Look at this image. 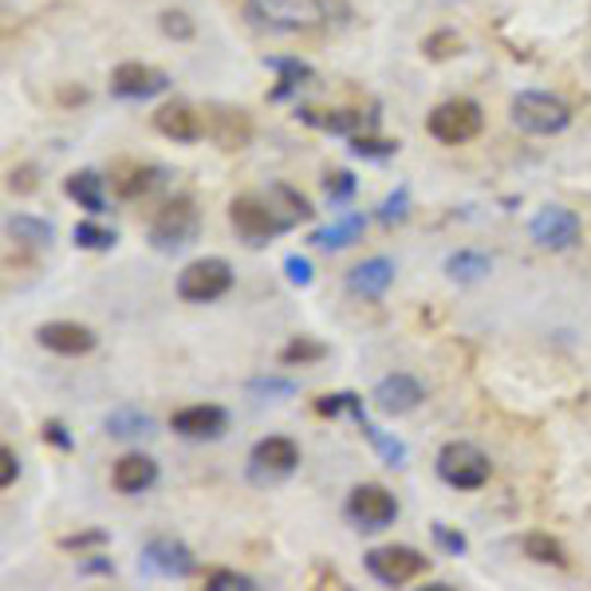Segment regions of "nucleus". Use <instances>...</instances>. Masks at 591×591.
<instances>
[{
    "instance_id": "1",
    "label": "nucleus",
    "mask_w": 591,
    "mask_h": 591,
    "mask_svg": "<svg viewBox=\"0 0 591 591\" xmlns=\"http://www.w3.org/2000/svg\"><path fill=\"white\" fill-rule=\"evenodd\" d=\"M336 9L339 0H244V20L264 32H300L328 24Z\"/></svg>"
},
{
    "instance_id": "2",
    "label": "nucleus",
    "mask_w": 591,
    "mask_h": 591,
    "mask_svg": "<svg viewBox=\"0 0 591 591\" xmlns=\"http://www.w3.org/2000/svg\"><path fill=\"white\" fill-rule=\"evenodd\" d=\"M197 229H201V214H197L194 197H169L166 206L154 214L151 229H146V241L158 253H178V249L194 244Z\"/></svg>"
},
{
    "instance_id": "3",
    "label": "nucleus",
    "mask_w": 591,
    "mask_h": 591,
    "mask_svg": "<svg viewBox=\"0 0 591 591\" xmlns=\"http://www.w3.org/2000/svg\"><path fill=\"white\" fill-rule=\"evenodd\" d=\"M513 114V127L525 134H536V139H545V134H560L568 131V122H572V111L563 99L548 91H521L508 107Z\"/></svg>"
},
{
    "instance_id": "4",
    "label": "nucleus",
    "mask_w": 591,
    "mask_h": 591,
    "mask_svg": "<svg viewBox=\"0 0 591 591\" xmlns=\"http://www.w3.org/2000/svg\"><path fill=\"white\" fill-rule=\"evenodd\" d=\"M229 226L237 229V237H241L244 244H253V249H261V244H269L273 237L288 233L284 229V221L276 217L273 201L264 194H241L229 201Z\"/></svg>"
},
{
    "instance_id": "5",
    "label": "nucleus",
    "mask_w": 591,
    "mask_h": 591,
    "mask_svg": "<svg viewBox=\"0 0 591 591\" xmlns=\"http://www.w3.org/2000/svg\"><path fill=\"white\" fill-rule=\"evenodd\" d=\"M481 127H485V111L473 99H446L426 119V131L438 142H446V146H461V142L478 139Z\"/></svg>"
},
{
    "instance_id": "6",
    "label": "nucleus",
    "mask_w": 591,
    "mask_h": 591,
    "mask_svg": "<svg viewBox=\"0 0 591 591\" xmlns=\"http://www.w3.org/2000/svg\"><path fill=\"white\" fill-rule=\"evenodd\" d=\"M493 473V461L473 441H446L438 450V478L450 489H481Z\"/></svg>"
},
{
    "instance_id": "7",
    "label": "nucleus",
    "mask_w": 591,
    "mask_h": 591,
    "mask_svg": "<svg viewBox=\"0 0 591 591\" xmlns=\"http://www.w3.org/2000/svg\"><path fill=\"white\" fill-rule=\"evenodd\" d=\"M233 288V269L221 256H201L178 273V296L186 304H214Z\"/></svg>"
},
{
    "instance_id": "8",
    "label": "nucleus",
    "mask_w": 591,
    "mask_h": 591,
    "mask_svg": "<svg viewBox=\"0 0 591 591\" xmlns=\"http://www.w3.org/2000/svg\"><path fill=\"white\" fill-rule=\"evenodd\" d=\"M426 563H430V556H423L411 545H383L366 552V572L386 588H403V583L418 580L426 572Z\"/></svg>"
},
{
    "instance_id": "9",
    "label": "nucleus",
    "mask_w": 591,
    "mask_h": 591,
    "mask_svg": "<svg viewBox=\"0 0 591 591\" xmlns=\"http://www.w3.org/2000/svg\"><path fill=\"white\" fill-rule=\"evenodd\" d=\"M398 516V501H394L391 489L366 481V485H355L348 497V521L363 533H383V528L394 525Z\"/></svg>"
},
{
    "instance_id": "10",
    "label": "nucleus",
    "mask_w": 591,
    "mask_h": 591,
    "mask_svg": "<svg viewBox=\"0 0 591 591\" xmlns=\"http://www.w3.org/2000/svg\"><path fill=\"white\" fill-rule=\"evenodd\" d=\"M300 466V446L292 438H261L249 453V478L261 485H276Z\"/></svg>"
},
{
    "instance_id": "11",
    "label": "nucleus",
    "mask_w": 591,
    "mask_h": 591,
    "mask_svg": "<svg viewBox=\"0 0 591 591\" xmlns=\"http://www.w3.org/2000/svg\"><path fill=\"white\" fill-rule=\"evenodd\" d=\"M142 568L166 576V580H186V576L197 572V556L178 536H154L142 548Z\"/></svg>"
},
{
    "instance_id": "12",
    "label": "nucleus",
    "mask_w": 591,
    "mask_h": 591,
    "mask_svg": "<svg viewBox=\"0 0 591 591\" xmlns=\"http://www.w3.org/2000/svg\"><path fill=\"white\" fill-rule=\"evenodd\" d=\"M169 91V76L166 72H158V67L151 64H119L111 72V95L114 99H134V103H142V99H154V95Z\"/></svg>"
},
{
    "instance_id": "13",
    "label": "nucleus",
    "mask_w": 591,
    "mask_h": 591,
    "mask_svg": "<svg viewBox=\"0 0 591 591\" xmlns=\"http://www.w3.org/2000/svg\"><path fill=\"white\" fill-rule=\"evenodd\" d=\"M533 241L540 249H552V253H563V249H572L580 241V217L572 209L563 206H548L533 217Z\"/></svg>"
},
{
    "instance_id": "14",
    "label": "nucleus",
    "mask_w": 591,
    "mask_h": 591,
    "mask_svg": "<svg viewBox=\"0 0 591 591\" xmlns=\"http://www.w3.org/2000/svg\"><path fill=\"white\" fill-rule=\"evenodd\" d=\"M169 426H174V434H182V438H189V441H217L229 430V414L214 403H201V406L178 411L169 418Z\"/></svg>"
},
{
    "instance_id": "15",
    "label": "nucleus",
    "mask_w": 591,
    "mask_h": 591,
    "mask_svg": "<svg viewBox=\"0 0 591 591\" xmlns=\"http://www.w3.org/2000/svg\"><path fill=\"white\" fill-rule=\"evenodd\" d=\"M423 398H426V391H423V383L418 379H411V375H386V379H379V386L371 391V403L379 406L383 414H411V411H418L423 406Z\"/></svg>"
},
{
    "instance_id": "16",
    "label": "nucleus",
    "mask_w": 591,
    "mask_h": 591,
    "mask_svg": "<svg viewBox=\"0 0 591 591\" xmlns=\"http://www.w3.org/2000/svg\"><path fill=\"white\" fill-rule=\"evenodd\" d=\"M40 348L56 351V355H87L95 351V331L84 324H72V319H56V324H44L36 331Z\"/></svg>"
},
{
    "instance_id": "17",
    "label": "nucleus",
    "mask_w": 591,
    "mask_h": 591,
    "mask_svg": "<svg viewBox=\"0 0 591 591\" xmlns=\"http://www.w3.org/2000/svg\"><path fill=\"white\" fill-rule=\"evenodd\" d=\"M154 481H158V461L146 458V453H122L111 470V485L119 489V493H127V497L146 493Z\"/></svg>"
},
{
    "instance_id": "18",
    "label": "nucleus",
    "mask_w": 591,
    "mask_h": 591,
    "mask_svg": "<svg viewBox=\"0 0 591 591\" xmlns=\"http://www.w3.org/2000/svg\"><path fill=\"white\" fill-rule=\"evenodd\" d=\"M206 131L214 134L221 151H244L249 139H253V122H249L244 111H237V107H214Z\"/></svg>"
},
{
    "instance_id": "19",
    "label": "nucleus",
    "mask_w": 591,
    "mask_h": 591,
    "mask_svg": "<svg viewBox=\"0 0 591 591\" xmlns=\"http://www.w3.org/2000/svg\"><path fill=\"white\" fill-rule=\"evenodd\" d=\"M391 284H394V264L386 256H371V261L355 264L348 273V292L351 296H363V300H379Z\"/></svg>"
},
{
    "instance_id": "20",
    "label": "nucleus",
    "mask_w": 591,
    "mask_h": 591,
    "mask_svg": "<svg viewBox=\"0 0 591 591\" xmlns=\"http://www.w3.org/2000/svg\"><path fill=\"white\" fill-rule=\"evenodd\" d=\"M300 122L316 127V131H328V134H363L366 127H375V114H363V111H316V107H300Z\"/></svg>"
},
{
    "instance_id": "21",
    "label": "nucleus",
    "mask_w": 591,
    "mask_h": 591,
    "mask_svg": "<svg viewBox=\"0 0 591 591\" xmlns=\"http://www.w3.org/2000/svg\"><path fill=\"white\" fill-rule=\"evenodd\" d=\"M154 127H158V134H166L174 142H197L206 134V122L189 103H166L154 114Z\"/></svg>"
},
{
    "instance_id": "22",
    "label": "nucleus",
    "mask_w": 591,
    "mask_h": 591,
    "mask_svg": "<svg viewBox=\"0 0 591 591\" xmlns=\"http://www.w3.org/2000/svg\"><path fill=\"white\" fill-rule=\"evenodd\" d=\"M348 414H351V418H355V426L366 434V441L375 446L379 458H383L386 466H403V461H406V446H403V441H398V438H391V434H383L375 423H371V418H366V414H363V403H359V394H351Z\"/></svg>"
},
{
    "instance_id": "23",
    "label": "nucleus",
    "mask_w": 591,
    "mask_h": 591,
    "mask_svg": "<svg viewBox=\"0 0 591 591\" xmlns=\"http://www.w3.org/2000/svg\"><path fill=\"white\" fill-rule=\"evenodd\" d=\"M64 189L72 201H79V206L87 209V214H95V217L107 214V186L99 169H76V174L64 182Z\"/></svg>"
},
{
    "instance_id": "24",
    "label": "nucleus",
    "mask_w": 591,
    "mask_h": 591,
    "mask_svg": "<svg viewBox=\"0 0 591 591\" xmlns=\"http://www.w3.org/2000/svg\"><path fill=\"white\" fill-rule=\"evenodd\" d=\"M366 229V217L363 214H348V217H339V221H331V226L316 229L311 233V244L316 249H328V253H336V249H348V244H355L359 237H363Z\"/></svg>"
},
{
    "instance_id": "25",
    "label": "nucleus",
    "mask_w": 591,
    "mask_h": 591,
    "mask_svg": "<svg viewBox=\"0 0 591 591\" xmlns=\"http://www.w3.org/2000/svg\"><path fill=\"white\" fill-rule=\"evenodd\" d=\"M269 201H273L276 217L284 221V229H296L300 221H308L316 209H311V201L300 194V189H292V186H269Z\"/></svg>"
},
{
    "instance_id": "26",
    "label": "nucleus",
    "mask_w": 591,
    "mask_h": 591,
    "mask_svg": "<svg viewBox=\"0 0 591 591\" xmlns=\"http://www.w3.org/2000/svg\"><path fill=\"white\" fill-rule=\"evenodd\" d=\"M264 64L273 67L276 76H281V84H276V91H273V103H281V99H288L292 91H300L304 84H311V72L304 59H296V56H284V59H264Z\"/></svg>"
},
{
    "instance_id": "27",
    "label": "nucleus",
    "mask_w": 591,
    "mask_h": 591,
    "mask_svg": "<svg viewBox=\"0 0 591 591\" xmlns=\"http://www.w3.org/2000/svg\"><path fill=\"white\" fill-rule=\"evenodd\" d=\"M493 269V261H489L485 253H478V249H458V253L446 256V276L458 284H470V281H481V276Z\"/></svg>"
},
{
    "instance_id": "28",
    "label": "nucleus",
    "mask_w": 591,
    "mask_h": 591,
    "mask_svg": "<svg viewBox=\"0 0 591 591\" xmlns=\"http://www.w3.org/2000/svg\"><path fill=\"white\" fill-rule=\"evenodd\" d=\"M107 434L111 438H146V434H154V418L134 411V406H122V411L107 414Z\"/></svg>"
},
{
    "instance_id": "29",
    "label": "nucleus",
    "mask_w": 591,
    "mask_h": 591,
    "mask_svg": "<svg viewBox=\"0 0 591 591\" xmlns=\"http://www.w3.org/2000/svg\"><path fill=\"white\" fill-rule=\"evenodd\" d=\"M9 237H17L20 244H32V249H44V244L56 241V229H52V221L17 214V217H9Z\"/></svg>"
},
{
    "instance_id": "30",
    "label": "nucleus",
    "mask_w": 591,
    "mask_h": 591,
    "mask_svg": "<svg viewBox=\"0 0 591 591\" xmlns=\"http://www.w3.org/2000/svg\"><path fill=\"white\" fill-rule=\"evenodd\" d=\"M521 548H525V556H528V560H536V563H552V568H563V563H568L563 545L548 533H528L525 540H521Z\"/></svg>"
},
{
    "instance_id": "31",
    "label": "nucleus",
    "mask_w": 591,
    "mask_h": 591,
    "mask_svg": "<svg viewBox=\"0 0 591 591\" xmlns=\"http://www.w3.org/2000/svg\"><path fill=\"white\" fill-rule=\"evenodd\" d=\"M351 154L355 158H366V162H383V158H394L398 154V142L394 139H375V134H351Z\"/></svg>"
},
{
    "instance_id": "32",
    "label": "nucleus",
    "mask_w": 591,
    "mask_h": 591,
    "mask_svg": "<svg viewBox=\"0 0 591 591\" xmlns=\"http://www.w3.org/2000/svg\"><path fill=\"white\" fill-rule=\"evenodd\" d=\"M72 241L79 244V249H87V253H103V249H114V229H103L95 226V221H79L76 229H72Z\"/></svg>"
},
{
    "instance_id": "33",
    "label": "nucleus",
    "mask_w": 591,
    "mask_h": 591,
    "mask_svg": "<svg viewBox=\"0 0 591 591\" xmlns=\"http://www.w3.org/2000/svg\"><path fill=\"white\" fill-rule=\"evenodd\" d=\"M328 355V348L324 343H316V339H292L288 348L281 351V363L284 366H308V363H316V359H324Z\"/></svg>"
},
{
    "instance_id": "34",
    "label": "nucleus",
    "mask_w": 591,
    "mask_h": 591,
    "mask_svg": "<svg viewBox=\"0 0 591 591\" xmlns=\"http://www.w3.org/2000/svg\"><path fill=\"white\" fill-rule=\"evenodd\" d=\"M166 182V169L162 166H146V169H134L131 182H119V194L122 197H139V194H151Z\"/></svg>"
},
{
    "instance_id": "35",
    "label": "nucleus",
    "mask_w": 591,
    "mask_h": 591,
    "mask_svg": "<svg viewBox=\"0 0 591 591\" xmlns=\"http://www.w3.org/2000/svg\"><path fill=\"white\" fill-rule=\"evenodd\" d=\"M324 197H328L331 206H348L351 197H355V174L351 169H336L324 178Z\"/></svg>"
},
{
    "instance_id": "36",
    "label": "nucleus",
    "mask_w": 591,
    "mask_h": 591,
    "mask_svg": "<svg viewBox=\"0 0 591 591\" xmlns=\"http://www.w3.org/2000/svg\"><path fill=\"white\" fill-rule=\"evenodd\" d=\"M406 214H411V189L398 186L383 206H379V221H383V226H398V221H406Z\"/></svg>"
},
{
    "instance_id": "37",
    "label": "nucleus",
    "mask_w": 591,
    "mask_h": 591,
    "mask_svg": "<svg viewBox=\"0 0 591 591\" xmlns=\"http://www.w3.org/2000/svg\"><path fill=\"white\" fill-rule=\"evenodd\" d=\"M206 588H209V591H256V583L249 580V576H241V572H229V568H217V572H209Z\"/></svg>"
},
{
    "instance_id": "38",
    "label": "nucleus",
    "mask_w": 591,
    "mask_h": 591,
    "mask_svg": "<svg viewBox=\"0 0 591 591\" xmlns=\"http://www.w3.org/2000/svg\"><path fill=\"white\" fill-rule=\"evenodd\" d=\"M423 52L430 59H450V56H458V52H461V40L453 36V32H434V36L423 40Z\"/></svg>"
},
{
    "instance_id": "39",
    "label": "nucleus",
    "mask_w": 591,
    "mask_h": 591,
    "mask_svg": "<svg viewBox=\"0 0 591 591\" xmlns=\"http://www.w3.org/2000/svg\"><path fill=\"white\" fill-rule=\"evenodd\" d=\"M162 32H166L169 40H194L197 36V24L186 17V12H162Z\"/></svg>"
},
{
    "instance_id": "40",
    "label": "nucleus",
    "mask_w": 591,
    "mask_h": 591,
    "mask_svg": "<svg viewBox=\"0 0 591 591\" xmlns=\"http://www.w3.org/2000/svg\"><path fill=\"white\" fill-rule=\"evenodd\" d=\"M107 540H111V536H107L103 528H91V533L64 536V540H59V548H64V552H79V556H84L87 548H103Z\"/></svg>"
},
{
    "instance_id": "41",
    "label": "nucleus",
    "mask_w": 591,
    "mask_h": 591,
    "mask_svg": "<svg viewBox=\"0 0 591 591\" xmlns=\"http://www.w3.org/2000/svg\"><path fill=\"white\" fill-rule=\"evenodd\" d=\"M434 533V545L441 548V552H450V556H466V548H470V540L461 533H453V528H446V525H434L430 528Z\"/></svg>"
},
{
    "instance_id": "42",
    "label": "nucleus",
    "mask_w": 591,
    "mask_h": 591,
    "mask_svg": "<svg viewBox=\"0 0 591 591\" xmlns=\"http://www.w3.org/2000/svg\"><path fill=\"white\" fill-rule=\"evenodd\" d=\"M249 394H269V398H288V394H296V383H292V379H253V383H249Z\"/></svg>"
},
{
    "instance_id": "43",
    "label": "nucleus",
    "mask_w": 591,
    "mask_h": 591,
    "mask_svg": "<svg viewBox=\"0 0 591 591\" xmlns=\"http://www.w3.org/2000/svg\"><path fill=\"white\" fill-rule=\"evenodd\" d=\"M284 273H288V281L296 284V288H308L311 284V264H308V256H284Z\"/></svg>"
},
{
    "instance_id": "44",
    "label": "nucleus",
    "mask_w": 591,
    "mask_h": 591,
    "mask_svg": "<svg viewBox=\"0 0 591 591\" xmlns=\"http://www.w3.org/2000/svg\"><path fill=\"white\" fill-rule=\"evenodd\" d=\"M0 461H4V466H0V485L9 489L12 481L20 478V458H17V453L9 450V446H4V450H0Z\"/></svg>"
},
{
    "instance_id": "45",
    "label": "nucleus",
    "mask_w": 591,
    "mask_h": 591,
    "mask_svg": "<svg viewBox=\"0 0 591 591\" xmlns=\"http://www.w3.org/2000/svg\"><path fill=\"white\" fill-rule=\"evenodd\" d=\"M79 576H114L111 556H91V560L79 563Z\"/></svg>"
},
{
    "instance_id": "46",
    "label": "nucleus",
    "mask_w": 591,
    "mask_h": 591,
    "mask_svg": "<svg viewBox=\"0 0 591 591\" xmlns=\"http://www.w3.org/2000/svg\"><path fill=\"white\" fill-rule=\"evenodd\" d=\"M44 441H52V446H59V450H72V438H67L64 423H44Z\"/></svg>"
},
{
    "instance_id": "47",
    "label": "nucleus",
    "mask_w": 591,
    "mask_h": 591,
    "mask_svg": "<svg viewBox=\"0 0 591 591\" xmlns=\"http://www.w3.org/2000/svg\"><path fill=\"white\" fill-rule=\"evenodd\" d=\"M12 189H20V194H29L32 186H36V169L32 166H24V169H12V182H9Z\"/></svg>"
}]
</instances>
